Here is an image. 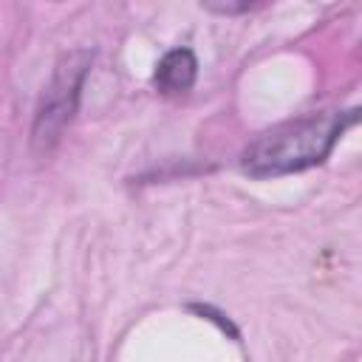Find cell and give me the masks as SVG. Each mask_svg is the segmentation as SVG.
<instances>
[{
    "label": "cell",
    "instance_id": "obj_1",
    "mask_svg": "<svg viewBox=\"0 0 362 362\" xmlns=\"http://www.w3.org/2000/svg\"><path fill=\"white\" fill-rule=\"evenodd\" d=\"M356 122V110H325L297 122H286L257 136L240 156L249 175H286L325 161L337 139Z\"/></svg>",
    "mask_w": 362,
    "mask_h": 362
},
{
    "label": "cell",
    "instance_id": "obj_2",
    "mask_svg": "<svg viewBox=\"0 0 362 362\" xmlns=\"http://www.w3.org/2000/svg\"><path fill=\"white\" fill-rule=\"evenodd\" d=\"M88 68H90V51H74L57 62V71L40 99L37 119H34V144L37 147L48 150L59 139L62 127L71 122Z\"/></svg>",
    "mask_w": 362,
    "mask_h": 362
},
{
    "label": "cell",
    "instance_id": "obj_3",
    "mask_svg": "<svg viewBox=\"0 0 362 362\" xmlns=\"http://www.w3.org/2000/svg\"><path fill=\"white\" fill-rule=\"evenodd\" d=\"M195 74H198L195 54L189 48H173L161 57V62L153 74V82L161 93H184L192 88Z\"/></svg>",
    "mask_w": 362,
    "mask_h": 362
}]
</instances>
